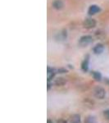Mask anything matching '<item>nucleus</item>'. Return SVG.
Wrapping results in <instances>:
<instances>
[{
	"mask_svg": "<svg viewBox=\"0 0 109 123\" xmlns=\"http://www.w3.org/2000/svg\"><path fill=\"white\" fill-rule=\"evenodd\" d=\"M94 95L95 98H98V99H103L106 96V91L102 87L97 86L94 89Z\"/></svg>",
	"mask_w": 109,
	"mask_h": 123,
	"instance_id": "nucleus-1",
	"label": "nucleus"
},
{
	"mask_svg": "<svg viewBox=\"0 0 109 123\" xmlns=\"http://www.w3.org/2000/svg\"><path fill=\"white\" fill-rule=\"evenodd\" d=\"M93 42V38L90 35H84L79 39V45L81 47H86Z\"/></svg>",
	"mask_w": 109,
	"mask_h": 123,
	"instance_id": "nucleus-2",
	"label": "nucleus"
},
{
	"mask_svg": "<svg viewBox=\"0 0 109 123\" xmlns=\"http://www.w3.org/2000/svg\"><path fill=\"white\" fill-rule=\"evenodd\" d=\"M83 25L86 29H92L96 26V21L93 18H86L83 22Z\"/></svg>",
	"mask_w": 109,
	"mask_h": 123,
	"instance_id": "nucleus-3",
	"label": "nucleus"
},
{
	"mask_svg": "<svg viewBox=\"0 0 109 123\" xmlns=\"http://www.w3.org/2000/svg\"><path fill=\"white\" fill-rule=\"evenodd\" d=\"M57 72V70L53 68V67H48L47 68V79H48V82H50L51 80L54 78L55 75Z\"/></svg>",
	"mask_w": 109,
	"mask_h": 123,
	"instance_id": "nucleus-4",
	"label": "nucleus"
},
{
	"mask_svg": "<svg viewBox=\"0 0 109 123\" xmlns=\"http://www.w3.org/2000/svg\"><path fill=\"white\" fill-rule=\"evenodd\" d=\"M101 11L100 7H98V5H91L90 7H89V10H88V13L89 15L90 16H93V15H95L96 13L99 12Z\"/></svg>",
	"mask_w": 109,
	"mask_h": 123,
	"instance_id": "nucleus-5",
	"label": "nucleus"
},
{
	"mask_svg": "<svg viewBox=\"0 0 109 123\" xmlns=\"http://www.w3.org/2000/svg\"><path fill=\"white\" fill-rule=\"evenodd\" d=\"M104 51V46L102 43H98L94 46V48L93 49V52L95 54H101Z\"/></svg>",
	"mask_w": 109,
	"mask_h": 123,
	"instance_id": "nucleus-6",
	"label": "nucleus"
},
{
	"mask_svg": "<svg viewBox=\"0 0 109 123\" xmlns=\"http://www.w3.org/2000/svg\"><path fill=\"white\" fill-rule=\"evenodd\" d=\"M52 6L54 9L56 10H61L63 8L64 4H63V2L62 0H54L52 3Z\"/></svg>",
	"mask_w": 109,
	"mask_h": 123,
	"instance_id": "nucleus-7",
	"label": "nucleus"
},
{
	"mask_svg": "<svg viewBox=\"0 0 109 123\" xmlns=\"http://www.w3.org/2000/svg\"><path fill=\"white\" fill-rule=\"evenodd\" d=\"M89 62H90V57L86 56V57L84 59L82 63H81V69L85 72H86L89 70Z\"/></svg>",
	"mask_w": 109,
	"mask_h": 123,
	"instance_id": "nucleus-8",
	"label": "nucleus"
},
{
	"mask_svg": "<svg viewBox=\"0 0 109 123\" xmlns=\"http://www.w3.org/2000/svg\"><path fill=\"white\" fill-rule=\"evenodd\" d=\"M81 118L80 114H74L71 117L70 123H80Z\"/></svg>",
	"mask_w": 109,
	"mask_h": 123,
	"instance_id": "nucleus-9",
	"label": "nucleus"
},
{
	"mask_svg": "<svg viewBox=\"0 0 109 123\" xmlns=\"http://www.w3.org/2000/svg\"><path fill=\"white\" fill-rule=\"evenodd\" d=\"M54 83L57 86H63L64 85H66L67 80L65 78H63V77H58V78H57L55 80Z\"/></svg>",
	"mask_w": 109,
	"mask_h": 123,
	"instance_id": "nucleus-10",
	"label": "nucleus"
},
{
	"mask_svg": "<svg viewBox=\"0 0 109 123\" xmlns=\"http://www.w3.org/2000/svg\"><path fill=\"white\" fill-rule=\"evenodd\" d=\"M92 75L95 80L101 81V80H102V75H101V73L98 72V71H92Z\"/></svg>",
	"mask_w": 109,
	"mask_h": 123,
	"instance_id": "nucleus-11",
	"label": "nucleus"
},
{
	"mask_svg": "<svg viewBox=\"0 0 109 123\" xmlns=\"http://www.w3.org/2000/svg\"><path fill=\"white\" fill-rule=\"evenodd\" d=\"M85 123H97V121L94 117L93 116H88L85 120Z\"/></svg>",
	"mask_w": 109,
	"mask_h": 123,
	"instance_id": "nucleus-12",
	"label": "nucleus"
},
{
	"mask_svg": "<svg viewBox=\"0 0 109 123\" xmlns=\"http://www.w3.org/2000/svg\"><path fill=\"white\" fill-rule=\"evenodd\" d=\"M103 114H104V116L107 117V119H108V120H109V109H108V110L104 111Z\"/></svg>",
	"mask_w": 109,
	"mask_h": 123,
	"instance_id": "nucleus-13",
	"label": "nucleus"
},
{
	"mask_svg": "<svg viewBox=\"0 0 109 123\" xmlns=\"http://www.w3.org/2000/svg\"><path fill=\"white\" fill-rule=\"evenodd\" d=\"M67 70L66 69H64V68H60V69H58L57 70V72L58 73H66L67 72Z\"/></svg>",
	"mask_w": 109,
	"mask_h": 123,
	"instance_id": "nucleus-14",
	"label": "nucleus"
},
{
	"mask_svg": "<svg viewBox=\"0 0 109 123\" xmlns=\"http://www.w3.org/2000/svg\"><path fill=\"white\" fill-rule=\"evenodd\" d=\"M57 123H67V122L64 119H59V120L57 121Z\"/></svg>",
	"mask_w": 109,
	"mask_h": 123,
	"instance_id": "nucleus-15",
	"label": "nucleus"
},
{
	"mask_svg": "<svg viewBox=\"0 0 109 123\" xmlns=\"http://www.w3.org/2000/svg\"><path fill=\"white\" fill-rule=\"evenodd\" d=\"M51 88V83L50 82H48V86H47V90H49Z\"/></svg>",
	"mask_w": 109,
	"mask_h": 123,
	"instance_id": "nucleus-16",
	"label": "nucleus"
},
{
	"mask_svg": "<svg viewBox=\"0 0 109 123\" xmlns=\"http://www.w3.org/2000/svg\"><path fill=\"white\" fill-rule=\"evenodd\" d=\"M47 123H53V121H52V120H50V119H48Z\"/></svg>",
	"mask_w": 109,
	"mask_h": 123,
	"instance_id": "nucleus-17",
	"label": "nucleus"
}]
</instances>
